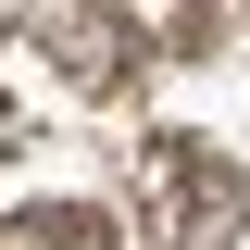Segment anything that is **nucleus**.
I'll use <instances>...</instances> for the list:
<instances>
[{"label": "nucleus", "mask_w": 250, "mask_h": 250, "mask_svg": "<svg viewBox=\"0 0 250 250\" xmlns=\"http://www.w3.org/2000/svg\"><path fill=\"white\" fill-rule=\"evenodd\" d=\"M0 250H125V225L100 200H25V213L0 225Z\"/></svg>", "instance_id": "7ed1b4c3"}, {"label": "nucleus", "mask_w": 250, "mask_h": 250, "mask_svg": "<svg viewBox=\"0 0 250 250\" xmlns=\"http://www.w3.org/2000/svg\"><path fill=\"white\" fill-rule=\"evenodd\" d=\"M138 225H150V250H225L250 225V175L213 138H150L138 150Z\"/></svg>", "instance_id": "f257e3e1"}, {"label": "nucleus", "mask_w": 250, "mask_h": 250, "mask_svg": "<svg viewBox=\"0 0 250 250\" xmlns=\"http://www.w3.org/2000/svg\"><path fill=\"white\" fill-rule=\"evenodd\" d=\"M25 38L62 62V88H75V100H113V88H125V62H138V50H125V38H138L125 13H38Z\"/></svg>", "instance_id": "f03ea898"}]
</instances>
